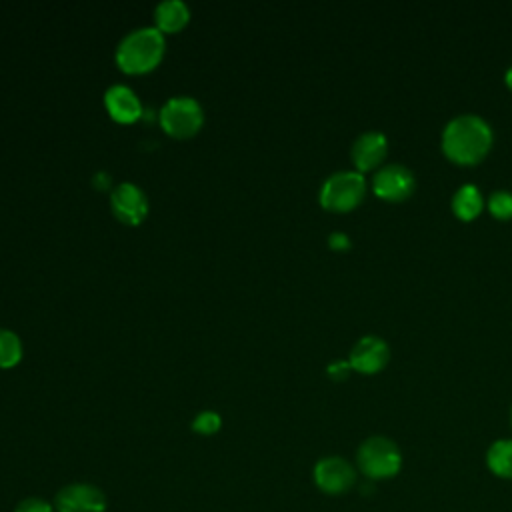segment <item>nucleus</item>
<instances>
[{
	"instance_id": "412c9836",
	"label": "nucleus",
	"mask_w": 512,
	"mask_h": 512,
	"mask_svg": "<svg viewBox=\"0 0 512 512\" xmlns=\"http://www.w3.org/2000/svg\"><path fill=\"white\" fill-rule=\"evenodd\" d=\"M328 246L332 250L340 252V250H348L352 246V242H350V236L344 234V232H330L328 234Z\"/></svg>"
},
{
	"instance_id": "20e7f679",
	"label": "nucleus",
	"mask_w": 512,
	"mask_h": 512,
	"mask_svg": "<svg viewBox=\"0 0 512 512\" xmlns=\"http://www.w3.org/2000/svg\"><path fill=\"white\" fill-rule=\"evenodd\" d=\"M356 464L366 478L386 480L400 472L402 452L394 440L386 436H370L358 446Z\"/></svg>"
},
{
	"instance_id": "6ab92c4d",
	"label": "nucleus",
	"mask_w": 512,
	"mask_h": 512,
	"mask_svg": "<svg viewBox=\"0 0 512 512\" xmlns=\"http://www.w3.org/2000/svg\"><path fill=\"white\" fill-rule=\"evenodd\" d=\"M14 512H54V504H50L48 500L44 498H36V496H30V498H24L16 504Z\"/></svg>"
},
{
	"instance_id": "2eb2a0df",
	"label": "nucleus",
	"mask_w": 512,
	"mask_h": 512,
	"mask_svg": "<svg viewBox=\"0 0 512 512\" xmlns=\"http://www.w3.org/2000/svg\"><path fill=\"white\" fill-rule=\"evenodd\" d=\"M486 464L494 476L512 480V440L502 438L492 442L486 452Z\"/></svg>"
},
{
	"instance_id": "0eeeda50",
	"label": "nucleus",
	"mask_w": 512,
	"mask_h": 512,
	"mask_svg": "<svg viewBox=\"0 0 512 512\" xmlns=\"http://www.w3.org/2000/svg\"><path fill=\"white\" fill-rule=\"evenodd\" d=\"M110 208L122 224L138 226L148 216V198L134 182H120L110 192Z\"/></svg>"
},
{
	"instance_id": "6e6552de",
	"label": "nucleus",
	"mask_w": 512,
	"mask_h": 512,
	"mask_svg": "<svg viewBox=\"0 0 512 512\" xmlns=\"http://www.w3.org/2000/svg\"><path fill=\"white\" fill-rule=\"evenodd\" d=\"M56 512H106L104 492L88 482H72L58 490L54 498Z\"/></svg>"
},
{
	"instance_id": "5701e85b",
	"label": "nucleus",
	"mask_w": 512,
	"mask_h": 512,
	"mask_svg": "<svg viewBox=\"0 0 512 512\" xmlns=\"http://www.w3.org/2000/svg\"><path fill=\"white\" fill-rule=\"evenodd\" d=\"M504 82H506V86L512 90V66H508V70H506V74H504Z\"/></svg>"
},
{
	"instance_id": "4be33fe9",
	"label": "nucleus",
	"mask_w": 512,
	"mask_h": 512,
	"mask_svg": "<svg viewBox=\"0 0 512 512\" xmlns=\"http://www.w3.org/2000/svg\"><path fill=\"white\" fill-rule=\"evenodd\" d=\"M92 182H94V186H96L98 190H104V188L110 186V176H108L106 172H98Z\"/></svg>"
},
{
	"instance_id": "b1692460",
	"label": "nucleus",
	"mask_w": 512,
	"mask_h": 512,
	"mask_svg": "<svg viewBox=\"0 0 512 512\" xmlns=\"http://www.w3.org/2000/svg\"><path fill=\"white\" fill-rule=\"evenodd\" d=\"M510 424H512V412H510Z\"/></svg>"
},
{
	"instance_id": "f8f14e48",
	"label": "nucleus",
	"mask_w": 512,
	"mask_h": 512,
	"mask_svg": "<svg viewBox=\"0 0 512 512\" xmlns=\"http://www.w3.org/2000/svg\"><path fill=\"white\" fill-rule=\"evenodd\" d=\"M104 106L110 118L120 124H132L144 112L136 92L124 84H114L104 92Z\"/></svg>"
},
{
	"instance_id": "a211bd4d",
	"label": "nucleus",
	"mask_w": 512,
	"mask_h": 512,
	"mask_svg": "<svg viewBox=\"0 0 512 512\" xmlns=\"http://www.w3.org/2000/svg\"><path fill=\"white\" fill-rule=\"evenodd\" d=\"M222 426V418L218 412L214 410H202L194 416L192 420V430L196 434H202V436H210V434H216Z\"/></svg>"
},
{
	"instance_id": "aec40b11",
	"label": "nucleus",
	"mask_w": 512,
	"mask_h": 512,
	"mask_svg": "<svg viewBox=\"0 0 512 512\" xmlns=\"http://www.w3.org/2000/svg\"><path fill=\"white\" fill-rule=\"evenodd\" d=\"M350 372H352V366H350L348 360H334V362H330V364L326 366V374H328V378L334 380V382L346 380V378L350 376Z\"/></svg>"
},
{
	"instance_id": "39448f33",
	"label": "nucleus",
	"mask_w": 512,
	"mask_h": 512,
	"mask_svg": "<svg viewBox=\"0 0 512 512\" xmlns=\"http://www.w3.org/2000/svg\"><path fill=\"white\" fill-rule=\"evenodd\" d=\"M204 124L202 104L192 96H174L160 108V126L172 138H190Z\"/></svg>"
},
{
	"instance_id": "423d86ee",
	"label": "nucleus",
	"mask_w": 512,
	"mask_h": 512,
	"mask_svg": "<svg viewBox=\"0 0 512 512\" xmlns=\"http://www.w3.org/2000/svg\"><path fill=\"white\" fill-rule=\"evenodd\" d=\"M416 188L414 172L404 164H384L372 176V192L388 202L406 200Z\"/></svg>"
},
{
	"instance_id": "7ed1b4c3",
	"label": "nucleus",
	"mask_w": 512,
	"mask_h": 512,
	"mask_svg": "<svg viewBox=\"0 0 512 512\" xmlns=\"http://www.w3.org/2000/svg\"><path fill=\"white\" fill-rule=\"evenodd\" d=\"M366 196V178L358 170L332 172L320 186L318 200L328 212H350Z\"/></svg>"
},
{
	"instance_id": "1a4fd4ad",
	"label": "nucleus",
	"mask_w": 512,
	"mask_h": 512,
	"mask_svg": "<svg viewBox=\"0 0 512 512\" xmlns=\"http://www.w3.org/2000/svg\"><path fill=\"white\" fill-rule=\"evenodd\" d=\"M314 482L324 494H344L356 482V470L342 456H326L314 466Z\"/></svg>"
},
{
	"instance_id": "f3484780",
	"label": "nucleus",
	"mask_w": 512,
	"mask_h": 512,
	"mask_svg": "<svg viewBox=\"0 0 512 512\" xmlns=\"http://www.w3.org/2000/svg\"><path fill=\"white\" fill-rule=\"evenodd\" d=\"M490 214L498 220L512 218V192L510 190H494L486 202Z\"/></svg>"
},
{
	"instance_id": "f03ea898",
	"label": "nucleus",
	"mask_w": 512,
	"mask_h": 512,
	"mask_svg": "<svg viewBox=\"0 0 512 512\" xmlns=\"http://www.w3.org/2000/svg\"><path fill=\"white\" fill-rule=\"evenodd\" d=\"M166 50L164 34L156 26L130 30L116 46V66L126 74H146L154 70Z\"/></svg>"
},
{
	"instance_id": "9b49d317",
	"label": "nucleus",
	"mask_w": 512,
	"mask_h": 512,
	"mask_svg": "<svg viewBox=\"0 0 512 512\" xmlns=\"http://www.w3.org/2000/svg\"><path fill=\"white\" fill-rule=\"evenodd\" d=\"M386 154H388V138H386V134H382L378 130L362 132L352 142V148H350V156H352V162L358 172H368V170L380 166V162L386 158Z\"/></svg>"
},
{
	"instance_id": "f257e3e1",
	"label": "nucleus",
	"mask_w": 512,
	"mask_h": 512,
	"mask_svg": "<svg viewBox=\"0 0 512 512\" xmlns=\"http://www.w3.org/2000/svg\"><path fill=\"white\" fill-rule=\"evenodd\" d=\"M494 142L490 124L478 114H458L446 122L440 138L442 152L460 166H472L486 158Z\"/></svg>"
},
{
	"instance_id": "ddd939ff",
	"label": "nucleus",
	"mask_w": 512,
	"mask_h": 512,
	"mask_svg": "<svg viewBox=\"0 0 512 512\" xmlns=\"http://www.w3.org/2000/svg\"><path fill=\"white\" fill-rule=\"evenodd\" d=\"M190 20V8L182 0H164L154 8V26L162 34L180 32Z\"/></svg>"
},
{
	"instance_id": "9d476101",
	"label": "nucleus",
	"mask_w": 512,
	"mask_h": 512,
	"mask_svg": "<svg viewBox=\"0 0 512 512\" xmlns=\"http://www.w3.org/2000/svg\"><path fill=\"white\" fill-rule=\"evenodd\" d=\"M390 360V346L376 334H366L356 340L348 354V362L354 372L376 374L386 368Z\"/></svg>"
},
{
	"instance_id": "dca6fc26",
	"label": "nucleus",
	"mask_w": 512,
	"mask_h": 512,
	"mask_svg": "<svg viewBox=\"0 0 512 512\" xmlns=\"http://www.w3.org/2000/svg\"><path fill=\"white\" fill-rule=\"evenodd\" d=\"M22 340L14 330L0 328V368H14L22 360Z\"/></svg>"
},
{
	"instance_id": "4468645a",
	"label": "nucleus",
	"mask_w": 512,
	"mask_h": 512,
	"mask_svg": "<svg viewBox=\"0 0 512 512\" xmlns=\"http://www.w3.org/2000/svg\"><path fill=\"white\" fill-rule=\"evenodd\" d=\"M450 208L454 212L456 218L468 222V220H474L482 208H484V198H482V192L478 190V186L474 184H462L458 186V190L452 194V200H450Z\"/></svg>"
}]
</instances>
